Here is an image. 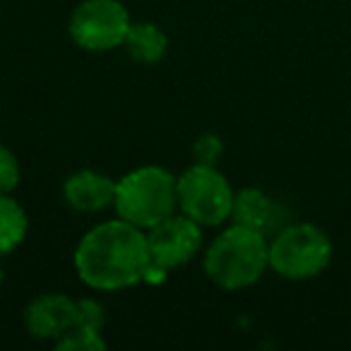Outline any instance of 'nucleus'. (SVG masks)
<instances>
[{
  "mask_svg": "<svg viewBox=\"0 0 351 351\" xmlns=\"http://www.w3.org/2000/svg\"><path fill=\"white\" fill-rule=\"evenodd\" d=\"M149 265L147 234L121 217L89 229L75 250L77 277L97 291H121L145 282Z\"/></svg>",
  "mask_w": 351,
  "mask_h": 351,
  "instance_id": "nucleus-1",
  "label": "nucleus"
},
{
  "mask_svg": "<svg viewBox=\"0 0 351 351\" xmlns=\"http://www.w3.org/2000/svg\"><path fill=\"white\" fill-rule=\"evenodd\" d=\"M202 265L217 287L229 291L253 287L269 267V243L263 231L234 224L212 241Z\"/></svg>",
  "mask_w": 351,
  "mask_h": 351,
  "instance_id": "nucleus-2",
  "label": "nucleus"
},
{
  "mask_svg": "<svg viewBox=\"0 0 351 351\" xmlns=\"http://www.w3.org/2000/svg\"><path fill=\"white\" fill-rule=\"evenodd\" d=\"M113 207L121 219L152 229L166 217L176 215L178 193H176V176L161 166H140L116 181Z\"/></svg>",
  "mask_w": 351,
  "mask_h": 351,
  "instance_id": "nucleus-3",
  "label": "nucleus"
},
{
  "mask_svg": "<svg viewBox=\"0 0 351 351\" xmlns=\"http://www.w3.org/2000/svg\"><path fill=\"white\" fill-rule=\"evenodd\" d=\"M332 260V241L320 226L298 221L282 229L269 243V267L284 279L303 282L327 269Z\"/></svg>",
  "mask_w": 351,
  "mask_h": 351,
  "instance_id": "nucleus-4",
  "label": "nucleus"
},
{
  "mask_svg": "<svg viewBox=\"0 0 351 351\" xmlns=\"http://www.w3.org/2000/svg\"><path fill=\"white\" fill-rule=\"evenodd\" d=\"M178 207L200 226H219L231 217L234 195L229 181L217 166L193 164L176 178Z\"/></svg>",
  "mask_w": 351,
  "mask_h": 351,
  "instance_id": "nucleus-5",
  "label": "nucleus"
},
{
  "mask_svg": "<svg viewBox=\"0 0 351 351\" xmlns=\"http://www.w3.org/2000/svg\"><path fill=\"white\" fill-rule=\"evenodd\" d=\"M130 15L118 0H82L70 17V36L84 51H111L123 46Z\"/></svg>",
  "mask_w": 351,
  "mask_h": 351,
  "instance_id": "nucleus-6",
  "label": "nucleus"
},
{
  "mask_svg": "<svg viewBox=\"0 0 351 351\" xmlns=\"http://www.w3.org/2000/svg\"><path fill=\"white\" fill-rule=\"evenodd\" d=\"M152 265L159 269H176L191 263L202 245V226L191 217L171 215L156 226L147 229Z\"/></svg>",
  "mask_w": 351,
  "mask_h": 351,
  "instance_id": "nucleus-7",
  "label": "nucleus"
},
{
  "mask_svg": "<svg viewBox=\"0 0 351 351\" xmlns=\"http://www.w3.org/2000/svg\"><path fill=\"white\" fill-rule=\"evenodd\" d=\"M27 332L36 339H58L77 325V301L65 293H44L25 311Z\"/></svg>",
  "mask_w": 351,
  "mask_h": 351,
  "instance_id": "nucleus-8",
  "label": "nucleus"
},
{
  "mask_svg": "<svg viewBox=\"0 0 351 351\" xmlns=\"http://www.w3.org/2000/svg\"><path fill=\"white\" fill-rule=\"evenodd\" d=\"M63 197L77 212H101L113 205L116 181L99 171H77V173L68 176L63 186Z\"/></svg>",
  "mask_w": 351,
  "mask_h": 351,
  "instance_id": "nucleus-9",
  "label": "nucleus"
},
{
  "mask_svg": "<svg viewBox=\"0 0 351 351\" xmlns=\"http://www.w3.org/2000/svg\"><path fill=\"white\" fill-rule=\"evenodd\" d=\"M231 219H234V224L267 234L274 219V205L267 197V193H263L260 188H243V191L234 195Z\"/></svg>",
  "mask_w": 351,
  "mask_h": 351,
  "instance_id": "nucleus-10",
  "label": "nucleus"
},
{
  "mask_svg": "<svg viewBox=\"0 0 351 351\" xmlns=\"http://www.w3.org/2000/svg\"><path fill=\"white\" fill-rule=\"evenodd\" d=\"M123 46H125L128 56H130L132 60H137V63H142V65H154L166 56L169 39H166L164 32L156 25H152V22H132Z\"/></svg>",
  "mask_w": 351,
  "mask_h": 351,
  "instance_id": "nucleus-11",
  "label": "nucleus"
},
{
  "mask_svg": "<svg viewBox=\"0 0 351 351\" xmlns=\"http://www.w3.org/2000/svg\"><path fill=\"white\" fill-rule=\"evenodd\" d=\"M27 231H29V219L25 207L15 197H10V193L0 195V258L10 255L25 241Z\"/></svg>",
  "mask_w": 351,
  "mask_h": 351,
  "instance_id": "nucleus-12",
  "label": "nucleus"
},
{
  "mask_svg": "<svg viewBox=\"0 0 351 351\" xmlns=\"http://www.w3.org/2000/svg\"><path fill=\"white\" fill-rule=\"evenodd\" d=\"M56 349L60 351H104L106 339L101 337V330L87 325H73L63 337L56 339Z\"/></svg>",
  "mask_w": 351,
  "mask_h": 351,
  "instance_id": "nucleus-13",
  "label": "nucleus"
},
{
  "mask_svg": "<svg viewBox=\"0 0 351 351\" xmlns=\"http://www.w3.org/2000/svg\"><path fill=\"white\" fill-rule=\"evenodd\" d=\"M224 154V142L219 140L212 132H205L195 140L193 145V156H195V164H205V166H217V161Z\"/></svg>",
  "mask_w": 351,
  "mask_h": 351,
  "instance_id": "nucleus-14",
  "label": "nucleus"
},
{
  "mask_svg": "<svg viewBox=\"0 0 351 351\" xmlns=\"http://www.w3.org/2000/svg\"><path fill=\"white\" fill-rule=\"evenodd\" d=\"M20 183V164L8 147L0 145V195L12 193Z\"/></svg>",
  "mask_w": 351,
  "mask_h": 351,
  "instance_id": "nucleus-15",
  "label": "nucleus"
},
{
  "mask_svg": "<svg viewBox=\"0 0 351 351\" xmlns=\"http://www.w3.org/2000/svg\"><path fill=\"white\" fill-rule=\"evenodd\" d=\"M104 320H106V313H104V306L94 298H82L77 301V322L87 327H97L101 330Z\"/></svg>",
  "mask_w": 351,
  "mask_h": 351,
  "instance_id": "nucleus-16",
  "label": "nucleus"
},
{
  "mask_svg": "<svg viewBox=\"0 0 351 351\" xmlns=\"http://www.w3.org/2000/svg\"><path fill=\"white\" fill-rule=\"evenodd\" d=\"M0 277H3V274H0Z\"/></svg>",
  "mask_w": 351,
  "mask_h": 351,
  "instance_id": "nucleus-17",
  "label": "nucleus"
}]
</instances>
